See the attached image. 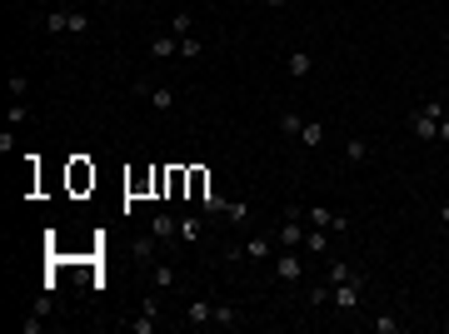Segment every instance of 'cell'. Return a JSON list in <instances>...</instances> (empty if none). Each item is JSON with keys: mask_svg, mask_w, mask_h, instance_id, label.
I'll list each match as a JSON object with an SVG mask.
<instances>
[{"mask_svg": "<svg viewBox=\"0 0 449 334\" xmlns=\"http://www.w3.org/2000/svg\"><path fill=\"white\" fill-rule=\"evenodd\" d=\"M305 220H310V225H325V229H335V235H345V229H350V220H345V215H335V210H325V205L305 210Z\"/></svg>", "mask_w": 449, "mask_h": 334, "instance_id": "obj_5", "label": "cell"}, {"mask_svg": "<svg viewBox=\"0 0 449 334\" xmlns=\"http://www.w3.org/2000/svg\"><path fill=\"white\" fill-rule=\"evenodd\" d=\"M345 160H350V165H365V160H370V145L359 140V135H350V140H345Z\"/></svg>", "mask_w": 449, "mask_h": 334, "instance_id": "obj_17", "label": "cell"}, {"mask_svg": "<svg viewBox=\"0 0 449 334\" xmlns=\"http://www.w3.org/2000/svg\"><path fill=\"white\" fill-rule=\"evenodd\" d=\"M275 280H285V284H295V280H305V260L295 255V249H280L275 255V269H270Z\"/></svg>", "mask_w": 449, "mask_h": 334, "instance_id": "obj_3", "label": "cell"}, {"mask_svg": "<svg viewBox=\"0 0 449 334\" xmlns=\"http://www.w3.org/2000/svg\"><path fill=\"white\" fill-rule=\"evenodd\" d=\"M170 55H180V35H155L150 40V60H170Z\"/></svg>", "mask_w": 449, "mask_h": 334, "instance_id": "obj_8", "label": "cell"}, {"mask_svg": "<svg viewBox=\"0 0 449 334\" xmlns=\"http://www.w3.org/2000/svg\"><path fill=\"white\" fill-rule=\"evenodd\" d=\"M200 50H205V40H195V35H185V40H180V55H185V60H195Z\"/></svg>", "mask_w": 449, "mask_h": 334, "instance_id": "obj_26", "label": "cell"}, {"mask_svg": "<svg viewBox=\"0 0 449 334\" xmlns=\"http://www.w3.org/2000/svg\"><path fill=\"white\" fill-rule=\"evenodd\" d=\"M190 30H195V15H190V10H175V20H170V35H190Z\"/></svg>", "mask_w": 449, "mask_h": 334, "instance_id": "obj_19", "label": "cell"}, {"mask_svg": "<svg viewBox=\"0 0 449 334\" xmlns=\"http://www.w3.org/2000/svg\"><path fill=\"white\" fill-rule=\"evenodd\" d=\"M150 235H155V240H170V235H180V220H170V215H155V220H150Z\"/></svg>", "mask_w": 449, "mask_h": 334, "instance_id": "obj_16", "label": "cell"}, {"mask_svg": "<svg viewBox=\"0 0 449 334\" xmlns=\"http://www.w3.org/2000/svg\"><path fill=\"white\" fill-rule=\"evenodd\" d=\"M46 30H50V35H70V6L50 10V15H46Z\"/></svg>", "mask_w": 449, "mask_h": 334, "instance_id": "obj_14", "label": "cell"}, {"mask_svg": "<svg viewBox=\"0 0 449 334\" xmlns=\"http://www.w3.org/2000/svg\"><path fill=\"white\" fill-rule=\"evenodd\" d=\"M439 140H444V145H449V115H444V120H439Z\"/></svg>", "mask_w": 449, "mask_h": 334, "instance_id": "obj_30", "label": "cell"}, {"mask_svg": "<svg viewBox=\"0 0 449 334\" xmlns=\"http://www.w3.org/2000/svg\"><path fill=\"white\" fill-rule=\"evenodd\" d=\"M155 320H160V315H150V309H140V320H130V329H135V334H155Z\"/></svg>", "mask_w": 449, "mask_h": 334, "instance_id": "obj_23", "label": "cell"}, {"mask_svg": "<svg viewBox=\"0 0 449 334\" xmlns=\"http://www.w3.org/2000/svg\"><path fill=\"white\" fill-rule=\"evenodd\" d=\"M439 225H444V229H449V200H444V205H439Z\"/></svg>", "mask_w": 449, "mask_h": 334, "instance_id": "obj_31", "label": "cell"}, {"mask_svg": "<svg viewBox=\"0 0 449 334\" xmlns=\"http://www.w3.org/2000/svg\"><path fill=\"white\" fill-rule=\"evenodd\" d=\"M299 145H305V150H319V145H325V120H305V130H299Z\"/></svg>", "mask_w": 449, "mask_h": 334, "instance_id": "obj_11", "label": "cell"}, {"mask_svg": "<svg viewBox=\"0 0 449 334\" xmlns=\"http://www.w3.org/2000/svg\"><path fill=\"white\" fill-rule=\"evenodd\" d=\"M180 240H200V220H180Z\"/></svg>", "mask_w": 449, "mask_h": 334, "instance_id": "obj_28", "label": "cell"}, {"mask_svg": "<svg viewBox=\"0 0 449 334\" xmlns=\"http://www.w3.org/2000/svg\"><path fill=\"white\" fill-rule=\"evenodd\" d=\"M6 120H10V125H30V105H26V100H15Z\"/></svg>", "mask_w": 449, "mask_h": 334, "instance_id": "obj_25", "label": "cell"}, {"mask_svg": "<svg viewBox=\"0 0 449 334\" xmlns=\"http://www.w3.org/2000/svg\"><path fill=\"white\" fill-rule=\"evenodd\" d=\"M275 249H280V240L270 235V240H250V244L240 249V255H250V260H275Z\"/></svg>", "mask_w": 449, "mask_h": 334, "instance_id": "obj_13", "label": "cell"}, {"mask_svg": "<svg viewBox=\"0 0 449 334\" xmlns=\"http://www.w3.org/2000/svg\"><path fill=\"white\" fill-rule=\"evenodd\" d=\"M275 240H280V249H299V244H305V225H299V210L285 215V225H280V235H275Z\"/></svg>", "mask_w": 449, "mask_h": 334, "instance_id": "obj_4", "label": "cell"}, {"mask_svg": "<svg viewBox=\"0 0 449 334\" xmlns=\"http://www.w3.org/2000/svg\"><path fill=\"white\" fill-rule=\"evenodd\" d=\"M260 6H270V10H280V6H290V0H260Z\"/></svg>", "mask_w": 449, "mask_h": 334, "instance_id": "obj_32", "label": "cell"}, {"mask_svg": "<svg viewBox=\"0 0 449 334\" xmlns=\"http://www.w3.org/2000/svg\"><path fill=\"white\" fill-rule=\"evenodd\" d=\"M210 309H215V304H210L205 295H195L185 304V324H210Z\"/></svg>", "mask_w": 449, "mask_h": 334, "instance_id": "obj_10", "label": "cell"}, {"mask_svg": "<svg viewBox=\"0 0 449 334\" xmlns=\"http://www.w3.org/2000/svg\"><path fill=\"white\" fill-rule=\"evenodd\" d=\"M210 324H220V329H240V324H245V309H240V304H215V309H210Z\"/></svg>", "mask_w": 449, "mask_h": 334, "instance_id": "obj_6", "label": "cell"}, {"mask_svg": "<svg viewBox=\"0 0 449 334\" xmlns=\"http://www.w3.org/2000/svg\"><path fill=\"white\" fill-rule=\"evenodd\" d=\"M370 329H375V334H399L404 324H399L395 315H375V320H370Z\"/></svg>", "mask_w": 449, "mask_h": 334, "instance_id": "obj_21", "label": "cell"}, {"mask_svg": "<svg viewBox=\"0 0 449 334\" xmlns=\"http://www.w3.org/2000/svg\"><path fill=\"white\" fill-rule=\"evenodd\" d=\"M444 329H449V304H444Z\"/></svg>", "mask_w": 449, "mask_h": 334, "instance_id": "obj_33", "label": "cell"}, {"mask_svg": "<svg viewBox=\"0 0 449 334\" xmlns=\"http://www.w3.org/2000/svg\"><path fill=\"white\" fill-rule=\"evenodd\" d=\"M359 295H365V280H345V284H330V304L335 309H359Z\"/></svg>", "mask_w": 449, "mask_h": 334, "instance_id": "obj_2", "label": "cell"}, {"mask_svg": "<svg viewBox=\"0 0 449 334\" xmlns=\"http://www.w3.org/2000/svg\"><path fill=\"white\" fill-rule=\"evenodd\" d=\"M305 249H310V255H325V249H330V229L325 225H310L305 229Z\"/></svg>", "mask_w": 449, "mask_h": 334, "instance_id": "obj_12", "label": "cell"}, {"mask_svg": "<svg viewBox=\"0 0 449 334\" xmlns=\"http://www.w3.org/2000/svg\"><path fill=\"white\" fill-rule=\"evenodd\" d=\"M145 90V100H150V110H170V105H175V90H170V85H140Z\"/></svg>", "mask_w": 449, "mask_h": 334, "instance_id": "obj_7", "label": "cell"}, {"mask_svg": "<svg viewBox=\"0 0 449 334\" xmlns=\"http://www.w3.org/2000/svg\"><path fill=\"white\" fill-rule=\"evenodd\" d=\"M299 130H305V115L285 110V115H280V135H295V140H299Z\"/></svg>", "mask_w": 449, "mask_h": 334, "instance_id": "obj_20", "label": "cell"}, {"mask_svg": "<svg viewBox=\"0 0 449 334\" xmlns=\"http://www.w3.org/2000/svg\"><path fill=\"white\" fill-rule=\"evenodd\" d=\"M325 280H330V284H345V280H355V264H345V260H330Z\"/></svg>", "mask_w": 449, "mask_h": 334, "instance_id": "obj_18", "label": "cell"}, {"mask_svg": "<svg viewBox=\"0 0 449 334\" xmlns=\"http://www.w3.org/2000/svg\"><path fill=\"white\" fill-rule=\"evenodd\" d=\"M285 70H290L295 80H305V75L315 70V55H310V50H290V60H285Z\"/></svg>", "mask_w": 449, "mask_h": 334, "instance_id": "obj_9", "label": "cell"}, {"mask_svg": "<svg viewBox=\"0 0 449 334\" xmlns=\"http://www.w3.org/2000/svg\"><path fill=\"white\" fill-rule=\"evenodd\" d=\"M175 280H180V275H175V264H150V284H155V289H170Z\"/></svg>", "mask_w": 449, "mask_h": 334, "instance_id": "obj_15", "label": "cell"}, {"mask_svg": "<svg viewBox=\"0 0 449 334\" xmlns=\"http://www.w3.org/2000/svg\"><path fill=\"white\" fill-rule=\"evenodd\" d=\"M70 35H90V15L85 10H70Z\"/></svg>", "mask_w": 449, "mask_h": 334, "instance_id": "obj_24", "label": "cell"}, {"mask_svg": "<svg viewBox=\"0 0 449 334\" xmlns=\"http://www.w3.org/2000/svg\"><path fill=\"white\" fill-rule=\"evenodd\" d=\"M26 85H30L26 75H10V95H15V100H26Z\"/></svg>", "mask_w": 449, "mask_h": 334, "instance_id": "obj_29", "label": "cell"}, {"mask_svg": "<svg viewBox=\"0 0 449 334\" xmlns=\"http://www.w3.org/2000/svg\"><path fill=\"white\" fill-rule=\"evenodd\" d=\"M439 120H444V105L439 100H424L419 110H410V130L419 140H439Z\"/></svg>", "mask_w": 449, "mask_h": 334, "instance_id": "obj_1", "label": "cell"}, {"mask_svg": "<svg viewBox=\"0 0 449 334\" xmlns=\"http://www.w3.org/2000/svg\"><path fill=\"white\" fill-rule=\"evenodd\" d=\"M225 220H235V225H240V220H250V205H225V210H220Z\"/></svg>", "mask_w": 449, "mask_h": 334, "instance_id": "obj_27", "label": "cell"}, {"mask_svg": "<svg viewBox=\"0 0 449 334\" xmlns=\"http://www.w3.org/2000/svg\"><path fill=\"white\" fill-rule=\"evenodd\" d=\"M130 255H135L140 264H155V240H135V244H130Z\"/></svg>", "mask_w": 449, "mask_h": 334, "instance_id": "obj_22", "label": "cell"}]
</instances>
